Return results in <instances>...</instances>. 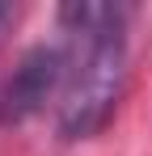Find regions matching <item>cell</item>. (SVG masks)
I'll return each instance as SVG.
<instances>
[{
    "label": "cell",
    "mask_w": 152,
    "mask_h": 156,
    "mask_svg": "<svg viewBox=\"0 0 152 156\" xmlns=\"http://www.w3.org/2000/svg\"><path fill=\"white\" fill-rule=\"evenodd\" d=\"M59 21V93L55 131L59 139H93L118 110L127 84V26L131 4L72 0L55 13Z\"/></svg>",
    "instance_id": "cell-1"
},
{
    "label": "cell",
    "mask_w": 152,
    "mask_h": 156,
    "mask_svg": "<svg viewBox=\"0 0 152 156\" xmlns=\"http://www.w3.org/2000/svg\"><path fill=\"white\" fill-rule=\"evenodd\" d=\"M59 93V47H30L17 59L9 84L0 89V122H25L38 110L55 105Z\"/></svg>",
    "instance_id": "cell-2"
},
{
    "label": "cell",
    "mask_w": 152,
    "mask_h": 156,
    "mask_svg": "<svg viewBox=\"0 0 152 156\" xmlns=\"http://www.w3.org/2000/svg\"><path fill=\"white\" fill-rule=\"evenodd\" d=\"M13 21H17V4H0V42H4V34H9Z\"/></svg>",
    "instance_id": "cell-3"
}]
</instances>
